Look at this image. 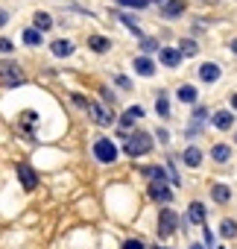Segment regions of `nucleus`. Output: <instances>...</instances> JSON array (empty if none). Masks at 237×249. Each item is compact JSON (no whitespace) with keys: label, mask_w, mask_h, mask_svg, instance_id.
<instances>
[{"label":"nucleus","mask_w":237,"mask_h":249,"mask_svg":"<svg viewBox=\"0 0 237 249\" xmlns=\"http://www.w3.org/2000/svg\"><path fill=\"white\" fill-rule=\"evenodd\" d=\"M114 82H117V85H120V88H132V82H129V79H126V76H117V79H114Z\"/></svg>","instance_id":"36"},{"label":"nucleus","mask_w":237,"mask_h":249,"mask_svg":"<svg viewBox=\"0 0 237 249\" xmlns=\"http://www.w3.org/2000/svg\"><path fill=\"white\" fill-rule=\"evenodd\" d=\"M158 141L167 144V141H170V132H167V129H158Z\"/></svg>","instance_id":"37"},{"label":"nucleus","mask_w":237,"mask_h":249,"mask_svg":"<svg viewBox=\"0 0 237 249\" xmlns=\"http://www.w3.org/2000/svg\"><path fill=\"white\" fill-rule=\"evenodd\" d=\"M123 249H147V246H144V240H138V237H129V240H123Z\"/></svg>","instance_id":"32"},{"label":"nucleus","mask_w":237,"mask_h":249,"mask_svg":"<svg viewBox=\"0 0 237 249\" xmlns=\"http://www.w3.org/2000/svg\"><path fill=\"white\" fill-rule=\"evenodd\" d=\"M202 243H205V249H211V246H214V231H211L208 226H202Z\"/></svg>","instance_id":"31"},{"label":"nucleus","mask_w":237,"mask_h":249,"mask_svg":"<svg viewBox=\"0 0 237 249\" xmlns=\"http://www.w3.org/2000/svg\"><path fill=\"white\" fill-rule=\"evenodd\" d=\"M211 159H214V161H217V164H225V161H228V159H231V150H228V147H225V144H217V147H214V150H211Z\"/></svg>","instance_id":"21"},{"label":"nucleus","mask_w":237,"mask_h":249,"mask_svg":"<svg viewBox=\"0 0 237 249\" xmlns=\"http://www.w3.org/2000/svg\"><path fill=\"white\" fill-rule=\"evenodd\" d=\"M9 24V12L6 9H0V27H6Z\"/></svg>","instance_id":"38"},{"label":"nucleus","mask_w":237,"mask_h":249,"mask_svg":"<svg viewBox=\"0 0 237 249\" xmlns=\"http://www.w3.org/2000/svg\"><path fill=\"white\" fill-rule=\"evenodd\" d=\"M12 50H15V44L9 38H0V53H12Z\"/></svg>","instance_id":"33"},{"label":"nucleus","mask_w":237,"mask_h":249,"mask_svg":"<svg viewBox=\"0 0 237 249\" xmlns=\"http://www.w3.org/2000/svg\"><path fill=\"white\" fill-rule=\"evenodd\" d=\"M44 38H41V33L35 30V27H30V30H24V44H30V47H38Z\"/></svg>","instance_id":"23"},{"label":"nucleus","mask_w":237,"mask_h":249,"mask_svg":"<svg viewBox=\"0 0 237 249\" xmlns=\"http://www.w3.org/2000/svg\"><path fill=\"white\" fill-rule=\"evenodd\" d=\"M231 106H234V108H237V94H234V100H231Z\"/></svg>","instance_id":"41"},{"label":"nucleus","mask_w":237,"mask_h":249,"mask_svg":"<svg viewBox=\"0 0 237 249\" xmlns=\"http://www.w3.org/2000/svg\"><path fill=\"white\" fill-rule=\"evenodd\" d=\"M234 141H237V138H234Z\"/></svg>","instance_id":"45"},{"label":"nucleus","mask_w":237,"mask_h":249,"mask_svg":"<svg viewBox=\"0 0 237 249\" xmlns=\"http://www.w3.org/2000/svg\"><path fill=\"white\" fill-rule=\"evenodd\" d=\"M158 56H161V65H167V68H179V65H182V53H179V50L161 47V50H158Z\"/></svg>","instance_id":"10"},{"label":"nucleus","mask_w":237,"mask_h":249,"mask_svg":"<svg viewBox=\"0 0 237 249\" xmlns=\"http://www.w3.org/2000/svg\"><path fill=\"white\" fill-rule=\"evenodd\" d=\"M27 82V73L21 71V65L15 62H0V85L3 88H18Z\"/></svg>","instance_id":"2"},{"label":"nucleus","mask_w":237,"mask_h":249,"mask_svg":"<svg viewBox=\"0 0 237 249\" xmlns=\"http://www.w3.org/2000/svg\"><path fill=\"white\" fill-rule=\"evenodd\" d=\"M88 47H91L94 53H108V50H111V41L102 38V36H91V38H88Z\"/></svg>","instance_id":"20"},{"label":"nucleus","mask_w":237,"mask_h":249,"mask_svg":"<svg viewBox=\"0 0 237 249\" xmlns=\"http://www.w3.org/2000/svg\"><path fill=\"white\" fill-rule=\"evenodd\" d=\"M176 97H179L182 103H196V88H193V85H182V88L176 91Z\"/></svg>","instance_id":"24"},{"label":"nucleus","mask_w":237,"mask_h":249,"mask_svg":"<svg viewBox=\"0 0 237 249\" xmlns=\"http://www.w3.org/2000/svg\"><path fill=\"white\" fill-rule=\"evenodd\" d=\"M185 220L193 223V226H208V208H205V202L193 199V202L187 205V217H185Z\"/></svg>","instance_id":"6"},{"label":"nucleus","mask_w":237,"mask_h":249,"mask_svg":"<svg viewBox=\"0 0 237 249\" xmlns=\"http://www.w3.org/2000/svg\"><path fill=\"white\" fill-rule=\"evenodd\" d=\"M152 150V138H150V132H129L126 135V156H132V159H138V156H147Z\"/></svg>","instance_id":"1"},{"label":"nucleus","mask_w":237,"mask_h":249,"mask_svg":"<svg viewBox=\"0 0 237 249\" xmlns=\"http://www.w3.org/2000/svg\"><path fill=\"white\" fill-rule=\"evenodd\" d=\"M214 126L222 129V132H228V129L234 126V114H231V111H217V114H214Z\"/></svg>","instance_id":"15"},{"label":"nucleus","mask_w":237,"mask_h":249,"mask_svg":"<svg viewBox=\"0 0 237 249\" xmlns=\"http://www.w3.org/2000/svg\"><path fill=\"white\" fill-rule=\"evenodd\" d=\"M220 234H222L225 240H234V237H237V220L222 217V220H220Z\"/></svg>","instance_id":"18"},{"label":"nucleus","mask_w":237,"mask_h":249,"mask_svg":"<svg viewBox=\"0 0 237 249\" xmlns=\"http://www.w3.org/2000/svg\"><path fill=\"white\" fill-rule=\"evenodd\" d=\"M187 220H182L173 208H161L158 211V226H155V231H158V237H170L179 226H185Z\"/></svg>","instance_id":"3"},{"label":"nucleus","mask_w":237,"mask_h":249,"mask_svg":"<svg viewBox=\"0 0 237 249\" xmlns=\"http://www.w3.org/2000/svg\"><path fill=\"white\" fill-rule=\"evenodd\" d=\"M155 249H170V246H155Z\"/></svg>","instance_id":"43"},{"label":"nucleus","mask_w":237,"mask_h":249,"mask_svg":"<svg viewBox=\"0 0 237 249\" xmlns=\"http://www.w3.org/2000/svg\"><path fill=\"white\" fill-rule=\"evenodd\" d=\"M114 18H120V24H123V27H126L129 33H135V36H141V27H138V21H135V18H129V15H120V12H117Z\"/></svg>","instance_id":"26"},{"label":"nucleus","mask_w":237,"mask_h":249,"mask_svg":"<svg viewBox=\"0 0 237 249\" xmlns=\"http://www.w3.org/2000/svg\"><path fill=\"white\" fill-rule=\"evenodd\" d=\"M205 123H208V108H205V106H199V108L193 111V123L187 126V138H199V132H202Z\"/></svg>","instance_id":"9"},{"label":"nucleus","mask_w":237,"mask_h":249,"mask_svg":"<svg viewBox=\"0 0 237 249\" xmlns=\"http://www.w3.org/2000/svg\"><path fill=\"white\" fill-rule=\"evenodd\" d=\"M179 53H182V56H196V41H193V38H185V41L179 44Z\"/></svg>","instance_id":"27"},{"label":"nucleus","mask_w":237,"mask_h":249,"mask_svg":"<svg viewBox=\"0 0 237 249\" xmlns=\"http://www.w3.org/2000/svg\"><path fill=\"white\" fill-rule=\"evenodd\" d=\"M50 50H53V56L65 59V56H70V53H73V41H68V38H59V41H53V44H50Z\"/></svg>","instance_id":"16"},{"label":"nucleus","mask_w":237,"mask_h":249,"mask_svg":"<svg viewBox=\"0 0 237 249\" xmlns=\"http://www.w3.org/2000/svg\"><path fill=\"white\" fill-rule=\"evenodd\" d=\"M141 50L144 53H152V50H158V41L155 38H141Z\"/></svg>","instance_id":"29"},{"label":"nucleus","mask_w":237,"mask_h":249,"mask_svg":"<svg viewBox=\"0 0 237 249\" xmlns=\"http://www.w3.org/2000/svg\"><path fill=\"white\" fill-rule=\"evenodd\" d=\"M129 114H132V117H144V114H147V111H144V108H141V106H132V108H129Z\"/></svg>","instance_id":"35"},{"label":"nucleus","mask_w":237,"mask_h":249,"mask_svg":"<svg viewBox=\"0 0 237 249\" xmlns=\"http://www.w3.org/2000/svg\"><path fill=\"white\" fill-rule=\"evenodd\" d=\"M132 123H135V117H132V114H129V111H126V114H123V117H120V126H123V129H126V126H132Z\"/></svg>","instance_id":"34"},{"label":"nucleus","mask_w":237,"mask_h":249,"mask_svg":"<svg viewBox=\"0 0 237 249\" xmlns=\"http://www.w3.org/2000/svg\"><path fill=\"white\" fill-rule=\"evenodd\" d=\"M88 117L97 123V126H111V123L117 120V117H114V111H111L105 103H97V100H91V103H88Z\"/></svg>","instance_id":"4"},{"label":"nucleus","mask_w":237,"mask_h":249,"mask_svg":"<svg viewBox=\"0 0 237 249\" xmlns=\"http://www.w3.org/2000/svg\"><path fill=\"white\" fill-rule=\"evenodd\" d=\"M144 176H147V179H152V182H164V185H170V173H167L164 167H158V164L144 167Z\"/></svg>","instance_id":"13"},{"label":"nucleus","mask_w":237,"mask_h":249,"mask_svg":"<svg viewBox=\"0 0 237 249\" xmlns=\"http://www.w3.org/2000/svg\"><path fill=\"white\" fill-rule=\"evenodd\" d=\"M120 6H132V9H147L150 0H117Z\"/></svg>","instance_id":"28"},{"label":"nucleus","mask_w":237,"mask_h":249,"mask_svg":"<svg viewBox=\"0 0 237 249\" xmlns=\"http://www.w3.org/2000/svg\"><path fill=\"white\" fill-rule=\"evenodd\" d=\"M33 18H35V30H38V33H47V30L53 27V18H50L47 12H35Z\"/></svg>","instance_id":"22"},{"label":"nucleus","mask_w":237,"mask_h":249,"mask_svg":"<svg viewBox=\"0 0 237 249\" xmlns=\"http://www.w3.org/2000/svg\"><path fill=\"white\" fill-rule=\"evenodd\" d=\"M187 249H205V243H190Z\"/></svg>","instance_id":"39"},{"label":"nucleus","mask_w":237,"mask_h":249,"mask_svg":"<svg viewBox=\"0 0 237 249\" xmlns=\"http://www.w3.org/2000/svg\"><path fill=\"white\" fill-rule=\"evenodd\" d=\"M155 111H158L161 117L170 114V103H167V94H164V91H158V97H155Z\"/></svg>","instance_id":"25"},{"label":"nucleus","mask_w":237,"mask_h":249,"mask_svg":"<svg viewBox=\"0 0 237 249\" xmlns=\"http://www.w3.org/2000/svg\"><path fill=\"white\" fill-rule=\"evenodd\" d=\"M217 249H225V246H217Z\"/></svg>","instance_id":"44"},{"label":"nucleus","mask_w":237,"mask_h":249,"mask_svg":"<svg viewBox=\"0 0 237 249\" xmlns=\"http://www.w3.org/2000/svg\"><path fill=\"white\" fill-rule=\"evenodd\" d=\"M182 161H185L187 167H199V164H202V150H196V147H187V150L182 153Z\"/></svg>","instance_id":"19"},{"label":"nucleus","mask_w":237,"mask_h":249,"mask_svg":"<svg viewBox=\"0 0 237 249\" xmlns=\"http://www.w3.org/2000/svg\"><path fill=\"white\" fill-rule=\"evenodd\" d=\"M94 159H97L100 164L117 161V147H114V141H111V138H97V141H94Z\"/></svg>","instance_id":"5"},{"label":"nucleus","mask_w":237,"mask_h":249,"mask_svg":"<svg viewBox=\"0 0 237 249\" xmlns=\"http://www.w3.org/2000/svg\"><path fill=\"white\" fill-rule=\"evenodd\" d=\"M211 199H214L217 205H228L231 188H228V185H211Z\"/></svg>","instance_id":"11"},{"label":"nucleus","mask_w":237,"mask_h":249,"mask_svg":"<svg viewBox=\"0 0 237 249\" xmlns=\"http://www.w3.org/2000/svg\"><path fill=\"white\" fill-rule=\"evenodd\" d=\"M152 3H161V6H164V3H167V0H152Z\"/></svg>","instance_id":"42"},{"label":"nucleus","mask_w":237,"mask_h":249,"mask_svg":"<svg viewBox=\"0 0 237 249\" xmlns=\"http://www.w3.org/2000/svg\"><path fill=\"white\" fill-rule=\"evenodd\" d=\"M15 173H18V179H21V185H24L27 191H33V188L38 185V173H35L27 161H18V164H15Z\"/></svg>","instance_id":"7"},{"label":"nucleus","mask_w":237,"mask_h":249,"mask_svg":"<svg viewBox=\"0 0 237 249\" xmlns=\"http://www.w3.org/2000/svg\"><path fill=\"white\" fill-rule=\"evenodd\" d=\"M150 199L152 202H161V205H170L173 202V188L164 185V182H152L150 185Z\"/></svg>","instance_id":"8"},{"label":"nucleus","mask_w":237,"mask_h":249,"mask_svg":"<svg viewBox=\"0 0 237 249\" xmlns=\"http://www.w3.org/2000/svg\"><path fill=\"white\" fill-rule=\"evenodd\" d=\"M231 50H234V53H237V38H234V41H231Z\"/></svg>","instance_id":"40"},{"label":"nucleus","mask_w":237,"mask_h":249,"mask_svg":"<svg viewBox=\"0 0 237 249\" xmlns=\"http://www.w3.org/2000/svg\"><path fill=\"white\" fill-rule=\"evenodd\" d=\"M100 94H102V103H105L108 108H114V106H117V100H114V94H111L108 88H100Z\"/></svg>","instance_id":"30"},{"label":"nucleus","mask_w":237,"mask_h":249,"mask_svg":"<svg viewBox=\"0 0 237 249\" xmlns=\"http://www.w3.org/2000/svg\"><path fill=\"white\" fill-rule=\"evenodd\" d=\"M199 79H202V82H217V79H220V68H217L214 62H205V65L199 68Z\"/></svg>","instance_id":"17"},{"label":"nucleus","mask_w":237,"mask_h":249,"mask_svg":"<svg viewBox=\"0 0 237 249\" xmlns=\"http://www.w3.org/2000/svg\"><path fill=\"white\" fill-rule=\"evenodd\" d=\"M132 68H135V73H141V76H152V73H155V65H152V59H147V56H138V59L132 62Z\"/></svg>","instance_id":"12"},{"label":"nucleus","mask_w":237,"mask_h":249,"mask_svg":"<svg viewBox=\"0 0 237 249\" xmlns=\"http://www.w3.org/2000/svg\"><path fill=\"white\" fill-rule=\"evenodd\" d=\"M182 12H185V3H182V0H167V3L161 6V15H164V18H170V21H173V18H179Z\"/></svg>","instance_id":"14"}]
</instances>
